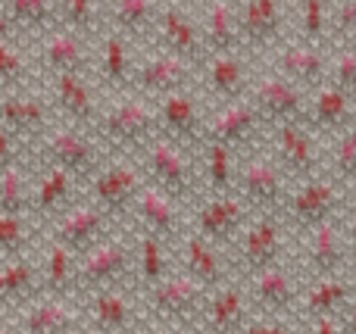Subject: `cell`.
<instances>
[{"label":"cell","instance_id":"11a10c76","mask_svg":"<svg viewBox=\"0 0 356 334\" xmlns=\"http://www.w3.org/2000/svg\"><path fill=\"white\" fill-rule=\"evenodd\" d=\"M344 241H347V250H350V253H356V210H353V216L347 219V225L344 228Z\"/></svg>","mask_w":356,"mask_h":334},{"label":"cell","instance_id":"db71d44e","mask_svg":"<svg viewBox=\"0 0 356 334\" xmlns=\"http://www.w3.org/2000/svg\"><path fill=\"white\" fill-rule=\"evenodd\" d=\"M313 334H341L338 316H325V319H313Z\"/></svg>","mask_w":356,"mask_h":334},{"label":"cell","instance_id":"ac0fdd59","mask_svg":"<svg viewBox=\"0 0 356 334\" xmlns=\"http://www.w3.org/2000/svg\"><path fill=\"white\" fill-rule=\"evenodd\" d=\"M282 247H284V231L275 216L263 212L257 222L244 225V231H241V262H244L247 275H257L269 266H278L282 262Z\"/></svg>","mask_w":356,"mask_h":334},{"label":"cell","instance_id":"7dc6e473","mask_svg":"<svg viewBox=\"0 0 356 334\" xmlns=\"http://www.w3.org/2000/svg\"><path fill=\"white\" fill-rule=\"evenodd\" d=\"M25 244H29L25 219L10 216V212H0V256H6V260L25 256Z\"/></svg>","mask_w":356,"mask_h":334},{"label":"cell","instance_id":"d4e9b609","mask_svg":"<svg viewBox=\"0 0 356 334\" xmlns=\"http://www.w3.org/2000/svg\"><path fill=\"white\" fill-rule=\"evenodd\" d=\"M131 212L141 219L144 231L156 235L160 241L175 244V241L184 237L181 235V216H178V210H175V200L166 197L163 191H156V187L147 185V181H144V187L138 191Z\"/></svg>","mask_w":356,"mask_h":334},{"label":"cell","instance_id":"c3c4849f","mask_svg":"<svg viewBox=\"0 0 356 334\" xmlns=\"http://www.w3.org/2000/svg\"><path fill=\"white\" fill-rule=\"evenodd\" d=\"M328 37L341 44H356V0H341L328 19Z\"/></svg>","mask_w":356,"mask_h":334},{"label":"cell","instance_id":"83f0119b","mask_svg":"<svg viewBox=\"0 0 356 334\" xmlns=\"http://www.w3.org/2000/svg\"><path fill=\"white\" fill-rule=\"evenodd\" d=\"M247 291L241 285H222L209 294L207 306L200 312L203 331H216V334H238L247 322Z\"/></svg>","mask_w":356,"mask_h":334},{"label":"cell","instance_id":"603a6c76","mask_svg":"<svg viewBox=\"0 0 356 334\" xmlns=\"http://www.w3.org/2000/svg\"><path fill=\"white\" fill-rule=\"evenodd\" d=\"M50 97L54 106L72 122V128H94L100 116L94 87L79 75H50Z\"/></svg>","mask_w":356,"mask_h":334},{"label":"cell","instance_id":"e575fe53","mask_svg":"<svg viewBox=\"0 0 356 334\" xmlns=\"http://www.w3.org/2000/svg\"><path fill=\"white\" fill-rule=\"evenodd\" d=\"M0 10L10 16L16 35H47L56 28V10L54 0H3Z\"/></svg>","mask_w":356,"mask_h":334},{"label":"cell","instance_id":"91938a15","mask_svg":"<svg viewBox=\"0 0 356 334\" xmlns=\"http://www.w3.org/2000/svg\"><path fill=\"white\" fill-rule=\"evenodd\" d=\"M181 3H203V0H181Z\"/></svg>","mask_w":356,"mask_h":334},{"label":"cell","instance_id":"2e32d148","mask_svg":"<svg viewBox=\"0 0 356 334\" xmlns=\"http://www.w3.org/2000/svg\"><path fill=\"white\" fill-rule=\"evenodd\" d=\"M156 35H160L163 50L169 56H178L194 72L203 66L207 50H203V41H200V28H197V22L178 3H169L166 10H160V16H156Z\"/></svg>","mask_w":356,"mask_h":334},{"label":"cell","instance_id":"4dcf8cb0","mask_svg":"<svg viewBox=\"0 0 356 334\" xmlns=\"http://www.w3.org/2000/svg\"><path fill=\"white\" fill-rule=\"evenodd\" d=\"M353 122V100L347 94H341L338 87H319L316 91L307 112V128H316L322 135H341Z\"/></svg>","mask_w":356,"mask_h":334},{"label":"cell","instance_id":"4316f807","mask_svg":"<svg viewBox=\"0 0 356 334\" xmlns=\"http://www.w3.org/2000/svg\"><path fill=\"white\" fill-rule=\"evenodd\" d=\"M275 75L297 87H313L322 85L328 72L325 53L319 47H309V44H282L275 50Z\"/></svg>","mask_w":356,"mask_h":334},{"label":"cell","instance_id":"e0dca14e","mask_svg":"<svg viewBox=\"0 0 356 334\" xmlns=\"http://www.w3.org/2000/svg\"><path fill=\"white\" fill-rule=\"evenodd\" d=\"M297 297H300L297 278L282 266V262L263 269V272H257V275H250L247 300H250L257 310H263L266 316H272V319L288 316V312L297 306Z\"/></svg>","mask_w":356,"mask_h":334},{"label":"cell","instance_id":"74e56055","mask_svg":"<svg viewBox=\"0 0 356 334\" xmlns=\"http://www.w3.org/2000/svg\"><path fill=\"white\" fill-rule=\"evenodd\" d=\"M38 291V266L25 256H13L0 266V303H25Z\"/></svg>","mask_w":356,"mask_h":334},{"label":"cell","instance_id":"680465c9","mask_svg":"<svg viewBox=\"0 0 356 334\" xmlns=\"http://www.w3.org/2000/svg\"><path fill=\"white\" fill-rule=\"evenodd\" d=\"M79 334H110V331H100V328H85V331H79Z\"/></svg>","mask_w":356,"mask_h":334},{"label":"cell","instance_id":"f6af8a7d","mask_svg":"<svg viewBox=\"0 0 356 334\" xmlns=\"http://www.w3.org/2000/svg\"><path fill=\"white\" fill-rule=\"evenodd\" d=\"M300 44L325 47L328 44V12L325 0H300Z\"/></svg>","mask_w":356,"mask_h":334},{"label":"cell","instance_id":"d6986e66","mask_svg":"<svg viewBox=\"0 0 356 334\" xmlns=\"http://www.w3.org/2000/svg\"><path fill=\"white\" fill-rule=\"evenodd\" d=\"M200 85L209 97H216L219 103H234V100L247 97L250 87V72L241 53H219V56H207L203 66L197 69Z\"/></svg>","mask_w":356,"mask_h":334},{"label":"cell","instance_id":"be15d7a7","mask_svg":"<svg viewBox=\"0 0 356 334\" xmlns=\"http://www.w3.org/2000/svg\"><path fill=\"white\" fill-rule=\"evenodd\" d=\"M200 334H216V331H200Z\"/></svg>","mask_w":356,"mask_h":334},{"label":"cell","instance_id":"ee69618b","mask_svg":"<svg viewBox=\"0 0 356 334\" xmlns=\"http://www.w3.org/2000/svg\"><path fill=\"white\" fill-rule=\"evenodd\" d=\"M328 162H332V175L341 187L356 185V122L334 137Z\"/></svg>","mask_w":356,"mask_h":334},{"label":"cell","instance_id":"6125c7cd","mask_svg":"<svg viewBox=\"0 0 356 334\" xmlns=\"http://www.w3.org/2000/svg\"><path fill=\"white\" fill-rule=\"evenodd\" d=\"M350 287H353V297H356V281H353V285H350Z\"/></svg>","mask_w":356,"mask_h":334},{"label":"cell","instance_id":"681fc988","mask_svg":"<svg viewBox=\"0 0 356 334\" xmlns=\"http://www.w3.org/2000/svg\"><path fill=\"white\" fill-rule=\"evenodd\" d=\"M332 78H334L332 87H338L341 94H347L350 100H356V47H347L344 53L334 60Z\"/></svg>","mask_w":356,"mask_h":334},{"label":"cell","instance_id":"60d3db41","mask_svg":"<svg viewBox=\"0 0 356 334\" xmlns=\"http://www.w3.org/2000/svg\"><path fill=\"white\" fill-rule=\"evenodd\" d=\"M156 0H113V22L125 37H138L144 31L156 28Z\"/></svg>","mask_w":356,"mask_h":334},{"label":"cell","instance_id":"9c48e42d","mask_svg":"<svg viewBox=\"0 0 356 334\" xmlns=\"http://www.w3.org/2000/svg\"><path fill=\"white\" fill-rule=\"evenodd\" d=\"M144 175L131 162H113V166H100V172L94 175L91 185V203L97 210H104L110 219L125 216L135 206L138 191L144 187Z\"/></svg>","mask_w":356,"mask_h":334},{"label":"cell","instance_id":"7a4b0ae2","mask_svg":"<svg viewBox=\"0 0 356 334\" xmlns=\"http://www.w3.org/2000/svg\"><path fill=\"white\" fill-rule=\"evenodd\" d=\"M31 147L41 153L44 166L63 169L72 178H94L104 166V153H100V141L91 137L81 128H63V125H50L38 141H31Z\"/></svg>","mask_w":356,"mask_h":334},{"label":"cell","instance_id":"d6a6232c","mask_svg":"<svg viewBox=\"0 0 356 334\" xmlns=\"http://www.w3.org/2000/svg\"><path fill=\"white\" fill-rule=\"evenodd\" d=\"M72 175H66L63 169L47 166L38 181L35 194L29 197V206L38 216H63L72 206Z\"/></svg>","mask_w":356,"mask_h":334},{"label":"cell","instance_id":"d590c367","mask_svg":"<svg viewBox=\"0 0 356 334\" xmlns=\"http://www.w3.org/2000/svg\"><path fill=\"white\" fill-rule=\"evenodd\" d=\"M131 72H135V66H131L125 35L110 31L100 44V78H104L106 87L125 91V87H131Z\"/></svg>","mask_w":356,"mask_h":334},{"label":"cell","instance_id":"5b68a950","mask_svg":"<svg viewBox=\"0 0 356 334\" xmlns=\"http://www.w3.org/2000/svg\"><path fill=\"white\" fill-rule=\"evenodd\" d=\"M131 269V250L122 237L106 235L100 244H94L91 250L81 253V260H75V285L72 291L81 294H97L106 287H119L122 278Z\"/></svg>","mask_w":356,"mask_h":334},{"label":"cell","instance_id":"8fae6325","mask_svg":"<svg viewBox=\"0 0 356 334\" xmlns=\"http://www.w3.org/2000/svg\"><path fill=\"white\" fill-rule=\"evenodd\" d=\"M54 106L44 97L25 91H3L0 94V128L16 135L22 144H31L50 128Z\"/></svg>","mask_w":356,"mask_h":334},{"label":"cell","instance_id":"484cf974","mask_svg":"<svg viewBox=\"0 0 356 334\" xmlns=\"http://www.w3.org/2000/svg\"><path fill=\"white\" fill-rule=\"evenodd\" d=\"M203 19H200V41L207 56L219 53H238V10L232 0H203Z\"/></svg>","mask_w":356,"mask_h":334},{"label":"cell","instance_id":"f5cc1de1","mask_svg":"<svg viewBox=\"0 0 356 334\" xmlns=\"http://www.w3.org/2000/svg\"><path fill=\"white\" fill-rule=\"evenodd\" d=\"M338 325L341 334H356V297H350L338 312Z\"/></svg>","mask_w":356,"mask_h":334},{"label":"cell","instance_id":"7c38bea8","mask_svg":"<svg viewBox=\"0 0 356 334\" xmlns=\"http://www.w3.org/2000/svg\"><path fill=\"white\" fill-rule=\"evenodd\" d=\"M247 210L244 203L234 194H209L207 203L197 210V231L203 241H209L213 247H228L234 244V237L244 231L247 225Z\"/></svg>","mask_w":356,"mask_h":334},{"label":"cell","instance_id":"6da1fadb","mask_svg":"<svg viewBox=\"0 0 356 334\" xmlns=\"http://www.w3.org/2000/svg\"><path fill=\"white\" fill-rule=\"evenodd\" d=\"M156 135H160L156 106H150L141 97L119 100L116 106L100 112L97 122H94V137L100 141V147L144 150Z\"/></svg>","mask_w":356,"mask_h":334},{"label":"cell","instance_id":"30bf717a","mask_svg":"<svg viewBox=\"0 0 356 334\" xmlns=\"http://www.w3.org/2000/svg\"><path fill=\"white\" fill-rule=\"evenodd\" d=\"M275 166L297 181L316 178L322 166V147L307 125H275Z\"/></svg>","mask_w":356,"mask_h":334},{"label":"cell","instance_id":"816d5d0a","mask_svg":"<svg viewBox=\"0 0 356 334\" xmlns=\"http://www.w3.org/2000/svg\"><path fill=\"white\" fill-rule=\"evenodd\" d=\"M238 334H294V328H291L288 322H282V319H253V322H244V328H241Z\"/></svg>","mask_w":356,"mask_h":334},{"label":"cell","instance_id":"7bdbcfd3","mask_svg":"<svg viewBox=\"0 0 356 334\" xmlns=\"http://www.w3.org/2000/svg\"><path fill=\"white\" fill-rule=\"evenodd\" d=\"M31 78V66L16 41H0V94L25 91Z\"/></svg>","mask_w":356,"mask_h":334},{"label":"cell","instance_id":"ab89813d","mask_svg":"<svg viewBox=\"0 0 356 334\" xmlns=\"http://www.w3.org/2000/svg\"><path fill=\"white\" fill-rule=\"evenodd\" d=\"M38 278L50 297H66L75 285V256L60 244H50L44 269H38Z\"/></svg>","mask_w":356,"mask_h":334},{"label":"cell","instance_id":"94428289","mask_svg":"<svg viewBox=\"0 0 356 334\" xmlns=\"http://www.w3.org/2000/svg\"><path fill=\"white\" fill-rule=\"evenodd\" d=\"M0 334H10V331H6V325H0Z\"/></svg>","mask_w":356,"mask_h":334},{"label":"cell","instance_id":"ba28073f","mask_svg":"<svg viewBox=\"0 0 356 334\" xmlns=\"http://www.w3.org/2000/svg\"><path fill=\"white\" fill-rule=\"evenodd\" d=\"M341 206H344V187L334 178H319V175H316V178L303 181V185L284 200L282 210H288L291 219H294L303 231H309L322 222H334Z\"/></svg>","mask_w":356,"mask_h":334},{"label":"cell","instance_id":"6f0895ef","mask_svg":"<svg viewBox=\"0 0 356 334\" xmlns=\"http://www.w3.org/2000/svg\"><path fill=\"white\" fill-rule=\"evenodd\" d=\"M156 334H188V331H184V328H160Z\"/></svg>","mask_w":356,"mask_h":334},{"label":"cell","instance_id":"8d00e7d4","mask_svg":"<svg viewBox=\"0 0 356 334\" xmlns=\"http://www.w3.org/2000/svg\"><path fill=\"white\" fill-rule=\"evenodd\" d=\"M91 297V328L122 334L131 325V303L119 287H106V291H97Z\"/></svg>","mask_w":356,"mask_h":334},{"label":"cell","instance_id":"44dd1931","mask_svg":"<svg viewBox=\"0 0 356 334\" xmlns=\"http://www.w3.org/2000/svg\"><path fill=\"white\" fill-rule=\"evenodd\" d=\"M41 66L50 75H79L88 78L91 72V53L85 47V37L66 28H54L41 35Z\"/></svg>","mask_w":356,"mask_h":334},{"label":"cell","instance_id":"52a82bcc","mask_svg":"<svg viewBox=\"0 0 356 334\" xmlns=\"http://www.w3.org/2000/svg\"><path fill=\"white\" fill-rule=\"evenodd\" d=\"M156 116H160V137L181 150H197L207 141V122L200 116V103L194 94L172 91L160 97L156 103Z\"/></svg>","mask_w":356,"mask_h":334},{"label":"cell","instance_id":"7402d4cb","mask_svg":"<svg viewBox=\"0 0 356 334\" xmlns=\"http://www.w3.org/2000/svg\"><path fill=\"white\" fill-rule=\"evenodd\" d=\"M284 10L282 0H244L238 10V37L241 47H272L282 37Z\"/></svg>","mask_w":356,"mask_h":334},{"label":"cell","instance_id":"3957f363","mask_svg":"<svg viewBox=\"0 0 356 334\" xmlns=\"http://www.w3.org/2000/svg\"><path fill=\"white\" fill-rule=\"evenodd\" d=\"M144 294H147V312L156 322H163V328H188L191 322H200V312L213 291H207L194 278L178 272L166 275Z\"/></svg>","mask_w":356,"mask_h":334},{"label":"cell","instance_id":"8992f818","mask_svg":"<svg viewBox=\"0 0 356 334\" xmlns=\"http://www.w3.org/2000/svg\"><path fill=\"white\" fill-rule=\"evenodd\" d=\"M244 100L269 125H307L309 103L303 87L291 85V81L278 78V75H263V78L250 81Z\"/></svg>","mask_w":356,"mask_h":334},{"label":"cell","instance_id":"9f6ffc18","mask_svg":"<svg viewBox=\"0 0 356 334\" xmlns=\"http://www.w3.org/2000/svg\"><path fill=\"white\" fill-rule=\"evenodd\" d=\"M0 41H19L16 28H13L10 16H6V12H3V10H0Z\"/></svg>","mask_w":356,"mask_h":334},{"label":"cell","instance_id":"5bb4252c","mask_svg":"<svg viewBox=\"0 0 356 334\" xmlns=\"http://www.w3.org/2000/svg\"><path fill=\"white\" fill-rule=\"evenodd\" d=\"M113 219L106 216L104 210H97L94 203H79L69 206L63 216H56V228H54V244L66 247L72 256H81L85 250H91L94 244H100L110 231Z\"/></svg>","mask_w":356,"mask_h":334},{"label":"cell","instance_id":"4fadbf2b","mask_svg":"<svg viewBox=\"0 0 356 334\" xmlns=\"http://www.w3.org/2000/svg\"><path fill=\"white\" fill-rule=\"evenodd\" d=\"M347 256V241L344 231H341L338 222H322L316 228H309L303 235V247H300V260L303 269H307L313 278H332V275H341Z\"/></svg>","mask_w":356,"mask_h":334},{"label":"cell","instance_id":"f1b7e54d","mask_svg":"<svg viewBox=\"0 0 356 334\" xmlns=\"http://www.w3.org/2000/svg\"><path fill=\"white\" fill-rule=\"evenodd\" d=\"M178 244H181V266L188 278H194L207 291H216V287L225 285V262H222L219 247L203 241L200 235H188Z\"/></svg>","mask_w":356,"mask_h":334},{"label":"cell","instance_id":"b9f144b4","mask_svg":"<svg viewBox=\"0 0 356 334\" xmlns=\"http://www.w3.org/2000/svg\"><path fill=\"white\" fill-rule=\"evenodd\" d=\"M56 10V28L75 31V35H91L100 22L97 0H54Z\"/></svg>","mask_w":356,"mask_h":334},{"label":"cell","instance_id":"1f68e13d","mask_svg":"<svg viewBox=\"0 0 356 334\" xmlns=\"http://www.w3.org/2000/svg\"><path fill=\"white\" fill-rule=\"evenodd\" d=\"M353 297L350 281H344L341 275H332V278H316L307 291H300L297 297V306H300L303 319H325V316H338L341 306Z\"/></svg>","mask_w":356,"mask_h":334},{"label":"cell","instance_id":"277c9868","mask_svg":"<svg viewBox=\"0 0 356 334\" xmlns=\"http://www.w3.org/2000/svg\"><path fill=\"white\" fill-rule=\"evenodd\" d=\"M144 160H147V175H150L147 185H154L166 197L188 200L200 191V172H197V166L184 156L181 147L169 144L166 137L156 135L144 147Z\"/></svg>","mask_w":356,"mask_h":334},{"label":"cell","instance_id":"bcb514c9","mask_svg":"<svg viewBox=\"0 0 356 334\" xmlns=\"http://www.w3.org/2000/svg\"><path fill=\"white\" fill-rule=\"evenodd\" d=\"M29 210V185H25V175L19 166L0 172V212H10V216H25Z\"/></svg>","mask_w":356,"mask_h":334},{"label":"cell","instance_id":"f907efd6","mask_svg":"<svg viewBox=\"0 0 356 334\" xmlns=\"http://www.w3.org/2000/svg\"><path fill=\"white\" fill-rule=\"evenodd\" d=\"M22 147L25 144L19 141L16 135H10L6 128H0V172L19 166V153H22Z\"/></svg>","mask_w":356,"mask_h":334},{"label":"cell","instance_id":"cb8c5ba5","mask_svg":"<svg viewBox=\"0 0 356 334\" xmlns=\"http://www.w3.org/2000/svg\"><path fill=\"white\" fill-rule=\"evenodd\" d=\"M194 69L188 62H181L178 56L160 53L150 56V60L138 62L135 72H131V87L144 94H156V97H166L172 91H188L191 78H194Z\"/></svg>","mask_w":356,"mask_h":334},{"label":"cell","instance_id":"f35d334b","mask_svg":"<svg viewBox=\"0 0 356 334\" xmlns=\"http://www.w3.org/2000/svg\"><path fill=\"white\" fill-rule=\"evenodd\" d=\"M166 253H169L166 241H160V237L150 235V231H141V241H138V250H135V275L141 278L144 291L169 275V256Z\"/></svg>","mask_w":356,"mask_h":334},{"label":"cell","instance_id":"9a60e30c","mask_svg":"<svg viewBox=\"0 0 356 334\" xmlns=\"http://www.w3.org/2000/svg\"><path fill=\"white\" fill-rule=\"evenodd\" d=\"M263 119L247 100H234V103H222L207 122V141L222 144L234 153L241 147H250L263 131Z\"/></svg>","mask_w":356,"mask_h":334},{"label":"cell","instance_id":"f546056e","mask_svg":"<svg viewBox=\"0 0 356 334\" xmlns=\"http://www.w3.org/2000/svg\"><path fill=\"white\" fill-rule=\"evenodd\" d=\"M79 310L66 297H50L25 310L22 334H79Z\"/></svg>","mask_w":356,"mask_h":334},{"label":"cell","instance_id":"836d02e7","mask_svg":"<svg viewBox=\"0 0 356 334\" xmlns=\"http://www.w3.org/2000/svg\"><path fill=\"white\" fill-rule=\"evenodd\" d=\"M200 187L209 194H232L238 185V166H234V153L222 144L203 141V162H200Z\"/></svg>","mask_w":356,"mask_h":334},{"label":"cell","instance_id":"e7e4bbea","mask_svg":"<svg viewBox=\"0 0 356 334\" xmlns=\"http://www.w3.org/2000/svg\"><path fill=\"white\" fill-rule=\"evenodd\" d=\"M0 6H3V0H0Z\"/></svg>","mask_w":356,"mask_h":334},{"label":"cell","instance_id":"ffe728a7","mask_svg":"<svg viewBox=\"0 0 356 334\" xmlns=\"http://www.w3.org/2000/svg\"><path fill=\"white\" fill-rule=\"evenodd\" d=\"M241 200L253 210H263L269 216H275L288 200L284 191V175L278 172V166L272 160H250L241 169Z\"/></svg>","mask_w":356,"mask_h":334}]
</instances>
